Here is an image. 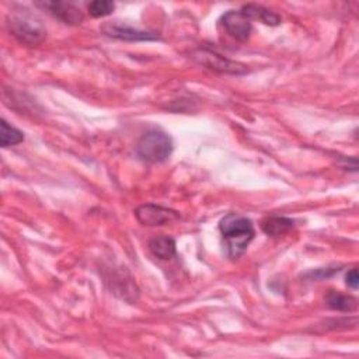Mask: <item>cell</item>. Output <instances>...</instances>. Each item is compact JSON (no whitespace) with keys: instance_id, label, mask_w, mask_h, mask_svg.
<instances>
[{"instance_id":"cell-13","label":"cell","mask_w":359,"mask_h":359,"mask_svg":"<svg viewBox=\"0 0 359 359\" xmlns=\"http://www.w3.org/2000/svg\"><path fill=\"white\" fill-rule=\"evenodd\" d=\"M24 140V134L17 128L12 127L6 120H2V134H0V142L3 147L19 145Z\"/></svg>"},{"instance_id":"cell-5","label":"cell","mask_w":359,"mask_h":359,"mask_svg":"<svg viewBox=\"0 0 359 359\" xmlns=\"http://www.w3.org/2000/svg\"><path fill=\"white\" fill-rule=\"evenodd\" d=\"M222 26L236 41L246 42L251 34V20L241 10H230L222 16Z\"/></svg>"},{"instance_id":"cell-11","label":"cell","mask_w":359,"mask_h":359,"mask_svg":"<svg viewBox=\"0 0 359 359\" xmlns=\"http://www.w3.org/2000/svg\"><path fill=\"white\" fill-rule=\"evenodd\" d=\"M241 12L250 20H260L267 26H279L281 24V17L278 15H275L274 12L263 8V6L247 5V6L241 8Z\"/></svg>"},{"instance_id":"cell-10","label":"cell","mask_w":359,"mask_h":359,"mask_svg":"<svg viewBox=\"0 0 359 359\" xmlns=\"http://www.w3.org/2000/svg\"><path fill=\"white\" fill-rule=\"evenodd\" d=\"M149 250L160 260H172L176 255V241L169 236H162L150 240Z\"/></svg>"},{"instance_id":"cell-15","label":"cell","mask_w":359,"mask_h":359,"mask_svg":"<svg viewBox=\"0 0 359 359\" xmlns=\"http://www.w3.org/2000/svg\"><path fill=\"white\" fill-rule=\"evenodd\" d=\"M345 282L349 288L352 289H358V285H359V277H358V270L356 268H352L351 271H348L347 277H345Z\"/></svg>"},{"instance_id":"cell-4","label":"cell","mask_w":359,"mask_h":359,"mask_svg":"<svg viewBox=\"0 0 359 359\" xmlns=\"http://www.w3.org/2000/svg\"><path fill=\"white\" fill-rule=\"evenodd\" d=\"M135 217L143 226H165L177 221L180 214L160 205L146 203L135 211Z\"/></svg>"},{"instance_id":"cell-9","label":"cell","mask_w":359,"mask_h":359,"mask_svg":"<svg viewBox=\"0 0 359 359\" xmlns=\"http://www.w3.org/2000/svg\"><path fill=\"white\" fill-rule=\"evenodd\" d=\"M295 226V222L285 217H268L261 221V229L271 237H279L288 233Z\"/></svg>"},{"instance_id":"cell-12","label":"cell","mask_w":359,"mask_h":359,"mask_svg":"<svg viewBox=\"0 0 359 359\" xmlns=\"http://www.w3.org/2000/svg\"><path fill=\"white\" fill-rule=\"evenodd\" d=\"M326 302L330 309L338 312H353L358 306V300L353 296L338 292H330L326 297Z\"/></svg>"},{"instance_id":"cell-8","label":"cell","mask_w":359,"mask_h":359,"mask_svg":"<svg viewBox=\"0 0 359 359\" xmlns=\"http://www.w3.org/2000/svg\"><path fill=\"white\" fill-rule=\"evenodd\" d=\"M201 59V64H203L205 66H208L212 71H219V72H225V73H244L247 69L246 66L236 64V62H230L228 59H225L221 55H217L215 53H207V50H202V54L198 57Z\"/></svg>"},{"instance_id":"cell-3","label":"cell","mask_w":359,"mask_h":359,"mask_svg":"<svg viewBox=\"0 0 359 359\" xmlns=\"http://www.w3.org/2000/svg\"><path fill=\"white\" fill-rule=\"evenodd\" d=\"M9 27L12 34L20 42L27 45H37L42 42L46 35V30L42 21L27 12H21L10 16Z\"/></svg>"},{"instance_id":"cell-6","label":"cell","mask_w":359,"mask_h":359,"mask_svg":"<svg viewBox=\"0 0 359 359\" xmlns=\"http://www.w3.org/2000/svg\"><path fill=\"white\" fill-rule=\"evenodd\" d=\"M102 33L109 37H113L117 39H124V41H156V39H159L158 34L139 31L132 27H128L124 24H117V23L106 24L104 27H102Z\"/></svg>"},{"instance_id":"cell-1","label":"cell","mask_w":359,"mask_h":359,"mask_svg":"<svg viewBox=\"0 0 359 359\" xmlns=\"http://www.w3.org/2000/svg\"><path fill=\"white\" fill-rule=\"evenodd\" d=\"M219 230L225 240L226 254L230 260L241 257L255 234L252 222L237 214L226 215L219 223Z\"/></svg>"},{"instance_id":"cell-2","label":"cell","mask_w":359,"mask_h":359,"mask_svg":"<svg viewBox=\"0 0 359 359\" xmlns=\"http://www.w3.org/2000/svg\"><path fill=\"white\" fill-rule=\"evenodd\" d=\"M136 153L143 162L147 163L166 162L173 153V140L166 132L160 129L147 131L139 139L136 145Z\"/></svg>"},{"instance_id":"cell-7","label":"cell","mask_w":359,"mask_h":359,"mask_svg":"<svg viewBox=\"0 0 359 359\" xmlns=\"http://www.w3.org/2000/svg\"><path fill=\"white\" fill-rule=\"evenodd\" d=\"M44 9H46L50 15L64 21L65 24L79 26L83 21V13L80 9L68 2H44L41 3Z\"/></svg>"},{"instance_id":"cell-14","label":"cell","mask_w":359,"mask_h":359,"mask_svg":"<svg viewBox=\"0 0 359 359\" xmlns=\"http://www.w3.org/2000/svg\"><path fill=\"white\" fill-rule=\"evenodd\" d=\"M114 9L116 5L113 2H109V0H95V2H91L89 5V13L95 19L110 16L114 12Z\"/></svg>"}]
</instances>
